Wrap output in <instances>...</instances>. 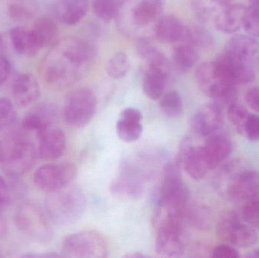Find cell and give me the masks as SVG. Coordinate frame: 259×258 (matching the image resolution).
Masks as SVG:
<instances>
[{
	"instance_id": "obj_1",
	"label": "cell",
	"mask_w": 259,
	"mask_h": 258,
	"mask_svg": "<svg viewBox=\"0 0 259 258\" xmlns=\"http://www.w3.org/2000/svg\"><path fill=\"white\" fill-rule=\"evenodd\" d=\"M94 56V47L83 39L68 38L57 42L44 62V82L54 89L68 88L83 77Z\"/></svg>"
},
{
	"instance_id": "obj_2",
	"label": "cell",
	"mask_w": 259,
	"mask_h": 258,
	"mask_svg": "<svg viewBox=\"0 0 259 258\" xmlns=\"http://www.w3.org/2000/svg\"><path fill=\"white\" fill-rule=\"evenodd\" d=\"M162 12V0H119L115 18L123 34L140 40L155 34Z\"/></svg>"
},
{
	"instance_id": "obj_3",
	"label": "cell",
	"mask_w": 259,
	"mask_h": 258,
	"mask_svg": "<svg viewBox=\"0 0 259 258\" xmlns=\"http://www.w3.org/2000/svg\"><path fill=\"white\" fill-rule=\"evenodd\" d=\"M196 79L201 90L212 98L219 107H229L237 102V85L217 61L201 64L196 69Z\"/></svg>"
},
{
	"instance_id": "obj_4",
	"label": "cell",
	"mask_w": 259,
	"mask_h": 258,
	"mask_svg": "<svg viewBox=\"0 0 259 258\" xmlns=\"http://www.w3.org/2000/svg\"><path fill=\"white\" fill-rule=\"evenodd\" d=\"M86 207L84 193L80 188L71 184L50 192L47 197V214L51 221L60 225H68L78 221Z\"/></svg>"
},
{
	"instance_id": "obj_5",
	"label": "cell",
	"mask_w": 259,
	"mask_h": 258,
	"mask_svg": "<svg viewBox=\"0 0 259 258\" xmlns=\"http://www.w3.org/2000/svg\"><path fill=\"white\" fill-rule=\"evenodd\" d=\"M62 252L67 257L104 258L109 256V248L103 235L88 230L67 236L62 244Z\"/></svg>"
},
{
	"instance_id": "obj_6",
	"label": "cell",
	"mask_w": 259,
	"mask_h": 258,
	"mask_svg": "<svg viewBox=\"0 0 259 258\" xmlns=\"http://www.w3.org/2000/svg\"><path fill=\"white\" fill-rule=\"evenodd\" d=\"M48 214L32 203H25L20 206L15 215L17 227L33 240L48 242L53 236Z\"/></svg>"
},
{
	"instance_id": "obj_7",
	"label": "cell",
	"mask_w": 259,
	"mask_h": 258,
	"mask_svg": "<svg viewBox=\"0 0 259 258\" xmlns=\"http://www.w3.org/2000/svg\"><path fill=\"white\" fill-rule=\"evenodd\" d=\"M181 168L176 161L165 165L157 202L186 211L190 195L188 187L183 181Z\"/></svg>"
},
{
	"instance_id": "obj_8",
	"label": "cell",
	"mask_w": 259,
	"mask_h": 258,
	"mask_svg": "<svg viewBox=\"0 0 259 258\" xmlns=\"http://www.w3.org/2000/svg\"><path fill=\"white\" fill-rule=\"evenodd\" d=\"M97 98L88 88L74 90L67 97L63 115L68 124L75 127L88 125L95 115Z\"/></svg>"
},
{
	"instance_id": "obj_9",
	"label": "cell",
	"mask_w": 259,
	"mask_h": 258,
	"mask_svg": "<svg viewBox=\"0 0 259 258\" xmlns=\"http://www.w3.org/2000/svg\"><path fill=\"white\" fill-rule=\"evenodd\" d=\"M217 236L224 242L239 248H248L258 240L256 230L240 221L238 215L228 213L222 217L217 225Z\"/></svg>"
},
{
	"instance_id": "obj_10",
	"label": "cell",
	"mask_w": 259,
	"mask_h": 258,
	"mask_svg": "<svg viewBox=\"0 0 259 258\" xmlns=\"http://www.w3.org/2000/svg\"><path fill=\"white\" fill-rule=\"evenodd\" d=\"M76 174L77 168L73 164H52L38 168L33 181L41 190L51 192L71 184Z\"/></svg>"
},
{
	"instance_id": "obj_11",
	"label": "cell",
	"mask_w": 259,
	"mask_h": 258,
	"mask_svg": "<svg viewBox=\"0 0 259 258\" xmlns=\"http://www.w3.org/2000/svg\"><path fill=\"white\" fill-rule=\"evenodd\" d=\"M3 167L8 175L18 177L28 172L36 162V151L31 142L19 139L5 153Z\"/></svg>"
},
{
	"instance_id": "obj_12",
	"label": "cell",
	"mask_w": 259,
	"mask_h": 258,
	"mask_svg": "<svg viewBox=\"0 0 259 258\" xmlns=\"http://www.w3.org/2000/svg\"><path fill=\"white\" fill-rule=\"evenodd\" d=\"M259 189V172L253 170L241 171L233 177L226 189L230 199L246 201Z\"/></svg>"
},
{
	"instance_id": "obj_13",
	"label": "cell",
	"mask_w": 259,
	"mask_h": 258,
	"mask_svg": "<svg viewBox=\"0 0 259 258\" xmlns=\"http://www.w3.org/2000/svg\"><path fill=\"white\" fill-rule=\"evenodd\" d=\"M223 124L222 108L215 103L202 106L193 116L192 127L197 134L202 136L215 133Z\"/></svg>"
},
{
	"instance_id": "obj_14",
	"label": "cell",
	"mask_w": 259,
	"mask_h": 258,
	"mask_svg": "<svg viewBox=\"0 0 259 258\" xmlns=\"http://www.w3.org/2000/svg\"><path fill=\"white\" fill-rule=\"evenodd\" d=\"M58 118V110L51 103H41L31 109L23 120V128L40 136L52 127Z\"/></svg>"
},
{
	"instance_id": "obj_15",
	"label": "cell",
	"mask_w": 259,
	"mask_h": 258,
	"mask_svg": "<svg viewBox=\"0 0 259 258\" xmlns=\"http://www.w3.org/2000/svg\"><path fill=\"white\" fill-rule=\"evenodd\" d=\"M155 251L162 257H181L185 251L183 228L157 230Z\"/></svg>"
},
{
	"instance_id": "obj_16",
	"label": "cell",
	"mask_w": 259,
	"mask_h": 258,
	"mask_svg": "<svg viewBox=\"0 0 259 258\" xmlns=\"http://www.w3.org/2000/svg\"><path fill=\"white\" fill-rule=\"evenodd\" d=\"M142 120L143 115L138 109L132 107L124 109L116 123L117 135L119 139L125 142L138 140L143 133Z\"/></svg>"
},
{
	"instance_id": "obj_17",
	"label": "cell",
	"mask_w": 259,
	"mask_h": 258,
	"mask_svg": "<svg viewBox=\"0 0 259 258\" xmlns=\"http://www.w3.org/2000/svg\"><path fill=\"white\" fill-rule=\"evenodd\" d=\"M216 61L237 86L251 83L255 79V70L251 62L237 59L224 51L218 56Z\"/></svg>"
},
{
	"instance_id": "obj_18",
	"label": "cell",
	"mask_w": 259,
	"mask_h": 258,
	"mask_svg": "<svg viewBox=\"0 0 259 258\" xmlns=\"http://www.w3.org/2000/svg\"><path fill=\"white\" fill-rule=\"evenodd\" d=\"M12 94L17 105L27 107L37 101L40 89L37 79L32 74L23 73L15 78L12 86Z\"/></svg>"
},
{
	"instance_id": "obj_19",
	"label": "cell",
	"mask_w": 259,
	"mask_h": 258,
	"mask_svg": "<svg viewBox=\"0 0 259 258\" xmlns=\"http://www.w3.org/2000/svg\"><path fill=\"white\" fill-rule=\"evenodd\" d=\"M39 154L46 161L59 159L66 148V136L59 128L50 127L39 136Z\"/></svg>"
},
{
	"instance_id": "obj_20",
	"label": "cell",
	"mask_w": 259,
	"mask_h": 258,
	"mask_svg": "<svg viewBox=\"0 0 259 258\" xmlns=\"http://www.w3.org/2000/svg\"><path fill=\"white\" fill-rule=\"evenodd\" d=\"M188 26L175 15L161 17L157 24L155 35L158 40L166 43H179L187 38Z\"/></svg>"
},
{
	"instance_id": "obj_21",
	"label": "cell",
	"mask_w": 259,
	"mask_h": 258,
	"mask_svg": "<svg viewBox=\"0 0 259 258\" xmlns=\"http://www.w3.org/2000/svg\"><path fill=\"white\" fill-rule=\"evenodd\" d=\"M10 39L14 50L21 56L33 57L42 48V44L33 29L15 27L11 29Z\"/></svg>"
},
{
	"instance_id": "obj_22",
	"label": "cell",
	"mask_w": 259,
	"mask_h": 258,
	"mask_svg": "<svg viewBox=\"0 0 259 258\" xmlns=\"http://www.w3.org/2000/svg\"><path fill=\"white\" fill-rule=\"evenodd\" d=\"M203 148L210 170H213L229 157L232 152L233 145L231 139L226 135L215 133L208 136Z\"/></svg>"
},
{
	"instance_id": "obj_23",
	"label": "cell",
	"mask_w": 259,
	"mask_h": 258,
	"mask_svg": "<svg viewBox=\"0 0 259 258\" xmlns=\"http://www.w3.org/2000/svg\"><path fill=\"white\" fill-rule=\"evenodd\" d=\"M246 9L243 5L231 3L216 17L213 24L223 33H236L244 25Z\"/></svg>"
},
{
	"instance_id": "obj_24",
	"label": "cell",
	"mask_w": 259,
	"mask_h": 258,
	"mask_svg": "<svg viewBox=\"0 0 259 258\" xmlns=\"http://www.w3.org/2000/svg\"><path fill=\"white\" fill-rule=\"evenodd\" d=\"M179 165L194 180L204 178L210 171L209 164L203 146H193L192 145L181 159Z\"/></svg>"
},
{
	"instance_id": "obj_25",
	"label": "cell",
	"mask_w": 259,
	"mask_h": 258,
	"mask_svg": "<svg viewBox=\"0 0 259 258\" xmlns=\"http://www.w3.org/2000/svg\"><path fill=\"white\" fill-rule=\"evenodd\" d=\"M55 13L67 25H75L88 13V0H56Z\"/></svg>"
},
{
	"instance_id": "obj_26",
	"label": "cell",
	"mask_w": 259,
	"mask_h": 258,
	"mask_svg": "<svg viewBox=\"0 0 259 258\" xmlns=\"http://www.w3.org/2000/svg\"><path fill=\"white\" fill-rule=\"evenodd\" d=\"M259 50L258 40L251 35L237 34L229 39L224 53L246 62H252Z\"/></svg>"
},
{
	"instance_id": "obj_27",
	"label": "cell",
	"mask_w": 259,
	"mask_h": 258,
	"mask_svg": "<svg viewBox=\"0 0 259 258\" xmlns=\"http://www.w3.org/2000/svg\"><path fill=\"white\" fill-rule=\"evenodd\" d=\"M110 189L115 196L137 198L143 192V180L134 171L127 169L122 175L112 181Z\"/></svg>"
},
{
	"instance_id": "obj_28",
	"label": "cell",
	"mask_w": 259,
	"mask_h": 258,
	"mask_svg": "<svg viewBox=\"0 0 259 258\" xmlns=\"http://www.w3.org/2000/svg\"><path fill=\"white\" fill-rule=\"evenodd\" d=\"M193 11L204 22H214L216 17L229 5L232 0H191Z\"/></svg>"
},
{
	"instance_id": "obj_29",
	"label": "cell",
	"mask_w": 259,
	"mask_h": 258,
	"mask_svg": "<svg viewBox=\"0 0 259 258\" xmlns=\"http://www.w3.org/2000/svg\"><path fill=\"white\" fill-rule=\"evenodd\" d=\"M199 59L197 48L188 42L178 43L174 51V63L181 72L187 73L195 66Z\"/></svg>"
},
{
	"instance_id": "obj_30",
	"label": "cell",
	"mask_w": 259,
	"mask_h": 258,
	"mask_svg": "<svg viewBox=\"0 0 259 258\" xmlns=\"http://www.w3.org/2000/svg\"><path fill=\"white\" fill-rule=\"evenodd\" d=\"M32 29L39 38L42 48L54 46L57 43L59 27L54 20L50 17L44 16L38 18Z\"/></svg>"
},
{
	"instance_id": "obj_31",
	"label": "cell",
	"mask_w": 259,
	"mask_h": 258,
	"mask_svg": "<svg viewBox=\"0 0 259 258\" xmlns=\"http://www.w3.org/2000/svg\"><path fill=\"white\" fill-rule=\"evenodd\" d=\"M160 108L165 116L178 118L184 112V105L179 92L171 90L163 94L160 98Z\"/></svg>"
},
{
	"instance_id": "obj_32",
	"label": "cell",
	"mask_w": 259,
	"mask_h": 258,
	"mask_svg": "<svg viewBox=\"0 0 259 258\" xmlns=\"http://www.w3.org/2000/svg\"><path fill=\"white\" fill-rule=\"evenodd\" d=\"M131 68L128 56L122 51L115 53L108 61L106 70L108 75L113 79H121L125 77Z\"/></svg>"
},
{
	"instance_id": "obj_33",
	"label": "cell",
	"mask_w": 259,
	"mask_h": 258,
	"mask_svg": "<svg viewBox=\"0 0 259 258\" xmlns=\"http://www.w3.org/2000/svg\"><path fill=\"white\" fill-rule=\"evenodd\" d=\"M184 42L191 44L196 48H208L213 44V38L203 27L188 26L187 38Z\"/></svg>"
},
{
	"instance_id": "obj_34",
	"label": "cell",
	"mask_w": 259,
	"mask_h": 258,
	"mask_svg": "<svg viewBox=\"0 0 259 258\" xmlns=\"http://www.w3.org/2000/svg\"><path fill=\"white\" fill-rule=\"evenodd\" d=\"M119 0H94V13L104 22H109L116 16Z\"/></svg>"
},
{
	"instance_id": "obj_35",
	"label": "cell",
	"mask_w": 259,
	"mask_h": 258,
	"mask_svg": "<svg viewBox=\"0 0 259 258\" xmlns=\"http://www.w3.org/2000/svg\"><path fill=\"white\" fill-rule=\"evenodd\" d=\"M186 216L197 229H205L209 226L211 218L209 212L205 206L200 204H193L191 207L187 206Z\"/></svg>"
},
{
	"instance_id": "obj_36",
	"label": "cell",
	"mask_w": 259,
	"mask_h": 258,
	"mask_svg": "<svg viewBox=\"0 0 259 258\" xmlns=\"http://www.w3.org/2000/svg\"><path fill=\"white\" fill-rule=\"evenodd\" d=\"M242 217L248 224L259 229V189L246 200L242 210Z\"/></svg>"
},
{
	"instance_id": "obj_37",
	"label": "cell",
	"mask_w": 259,
	"mask_h": 258,
	"mask_svg": "<svg viewBox=\"0 0 259 258\" xmlns=\"http://www.w3.org/2000/svg\"><path fill=\"white\" fill-rule=\"evenodd\" d=\"M246 31L254 37H259V3L249 1V6L246 9L244 25Z\"/></svg>"
},
{
	"instance_id": "obj_38",
	"label": "cell",
	"mask_w": 259,
	"mask_h": 258,
	"mask_svg": "<svg viewBox=\"0 0 259 258\" xmlns=\"http://www.w3.org/2000/svg\"><path fill=\"white\" fill-rule=\"evenodd\" d=\"M249 115L247 109L237 102L231 105L228 109V118L240 133H244L245 125Z\"/></svg>"
},
{
	"instance_id": "obj_39",
	"label": "cell",
	"mask_w": 259,
	"mask_h": 258,
	"mask_svg": "<svg viewBox=\"0 0 259 258\" xmlns=\"http://www.w3.org/2000/svg\"><path fill=\"white\" fill-rule=\"evenodd\" d=\"M16 118V111L12 101L6 98H0V130L12 125Z\"/></svg>"
},
{
	"instance_id": "obj_40",
	"label": "cell",
	"mask_w": 259,
	"mask_h": 258,
	"mask_svg": "<svg viewBox=\"0 0 259 258\" xmlns=\"http://www.w3.org/2000/svg\"><path fill=\"white\" fill-rule=\"evenodd\" d=\"M244 133L249 140H259V116L256 115H249L246 125H245Z\"/></svg>"
},
{
	"instance_id": "obj_41",
	"label": "cell",
	"mask_w": 259,
	"mask_h": 258,
	"mask_svg": "<svg viewBox=\"0 0 259 258\" xmlns=\"http://www.w3.org/2000/svg\"><path fill=\"white\" fill-rule=\"evenodd\" d=\"M211 257L214 258H239L238 251L228 245H220L216 246L211 251Z\"/></svg>"
},
{
	"instance_id": "obj_42",
	"label": "cell",
	"mask_w": 259,
	"mask_h": 258,
	"mask_svg": "<svg viewBox=\"0 0 259 258\" xmlns=\"http://www.w3.org/2000/svg\"><path fill=\"white\" fill-rule=\"evenodd\" d=\"M9 14L11 18L15 20H24L30 16V12L27 8L18 4L9 6Z\"/></svg>"
},
{
	"instance_id": "obj_43",
	"label": "cell",
	"mask_w": 259,
	"mask_h": 258,
	"mask_svg": "<svg viewBox=\"0 0 259 258\" xmlns=\"http://www.w3.org/2000/svg\"><path fill=\"white\" fill-rule=\"evenodd\" d=\"M245 99L251 109L259 113V87L252 88L248 90Z\"/></svg>"
},
{
	"instance_id": "obj_44",
	"label": "cell",
	"mask_w": 259,
	"mask_h": 258,
	"mask_svg": "<svg viewBox=\"0 0 259 258\" xmlns=\"http://www.w3.org/2000/svg\"><path fill=\"white\" fill-rule=\"evenodd\" d=\"M10 200V191L5 180L0 177V213Z\"/></svg>"
},
{
	"instance_id": "obj_45",
	"label": "cell",
	"mask_w": 259,
	"mask_h": 258,
	"mask_svg": "<svg viewBox=\"0 0 259 258\" xmlns=\"http://www.w3.org/2000/svg\"><path fill=\"white\" fill-rule=\"evenodd\" d=\"M11 64L9 59L0 56V86L9 78L11 72Z\"/></svg>"
},
{
	"instance_id": "obj_46",
	"label": "cell",
	"mask_w": 259,
	"mask_h": 258,
	"mask_svg": "<svg viewBox=\"0 0 259 258\" xmlns=\"http://www.w3.org/2000/svg\"><path fill=\"white\" fill-rule=\"evenodd\" d=\"M247 257L259 258V248L255 250V251H252L250 254H248Z\"/></svg>"
},
{
	"instance_id": "obj_47",
	"label": "cell",
	"mask_w": 259,
	"mask_h": 258,
	"mask_svg": "<svg viewBox=\"0 0 259 258\" xmlns=\"http://www.w3.org/2000/svg\"><path fill=\"white\" fill-rule=\"evenodd\" d=\"M5 228H6V227H5L4 221L0 218V236L4 233Z\"/></svg>"
},
{
	"instance_id": "obj_48",
	"label": "cell",
	"mask_w": 259,
	"mask_h": 258,
	"mask_svg": "<svg viewBox=\"0 0 259 258\" xmlns=\"http://www.w3.org/2000/svg\"><path fill=\"white\" fill-rule=\"evenodd\" d=\"M5 156L4 148H3V144L0 142V162H3V158Z\"/></svg>"
},
{
	"instance_id": "obj_49",
	"label": "cell",
	"mask_w": 259,
	"mask_h": 258,
	"mask_svg": "<svg viewBox=\"0 0 259 258\" xmlns=\"http://www.w3.org/2000/svg\"><path fill=\"white\" fill-rule=\"evenodd\" d=\"M127 257H143L144 255L142 254H140L139 252L134 253V254H128L127 255Z\"/></svg>"
},
{
	"instance_id": "obj_50",
	"label": "cell",
	"mask_w": 259,
	"mask_h": 258,
	"mask_svg": "<svg viewBox=\"0 0 259 258\" xmlns=\"http://www.w3.org/2000/svg\"><path fill=\"white\" fill-rule=\"evenodd\" d=\"M2 42H3V36H2V33H0V45H1Z\"/></svg>"
},
{
	"instance_id": "obj_51",
	"label": "cell",
	"mask_w": 259,
	"mask_h": 258,
	"mask_svg": "<svg viewBox=\"0 0 259 258\" xmlns=\"http://www.w3.org/2000/svg\"><path fill=\"white\" fill-rule=\"evenodd\" d=\"M249 1L256 2V3H259V0H249Z\"/></svg>"
},
{
	"instance_id": "obj_52",
	"label": "cell",
	"mask_w": 259,
	"mask_h": 258,
	"mask_svg": "<svg viewBox=\"0 0 259 258\" xmlns=\"http://www.w3.org/2000/svg\"><path fill=\"white\" fill-rule=\"evenodd\" d=\"M0 257H2L1 251H0Z\"/></svg>"
}]
</instances>
